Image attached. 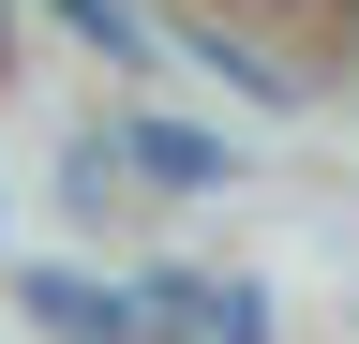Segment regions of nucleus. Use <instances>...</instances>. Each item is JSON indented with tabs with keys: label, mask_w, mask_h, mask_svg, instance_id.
<instances>
[{
	"label": "nucleus",
	"mask_w": 359,
	"mask_h": 344,
	"mask_svg": "<svg viewBox=\"0 0 359 344\" xmlns=\"http://www.w3.org/2000/svg\"><path fill=\"white\" fill-rule=\"evenodd\" d=\"M30 315L60 329V344H135V329H150L120 284H90V270H30Z\"/></svg>",
	"instance_id": "f257e3e1"
},
{
	"label": "nucleus",
	"mask_w": 359,
	"mask_h": 344,
	"mask_svg": "<svg viewBox=\"0 0 359 344\" xmlns=\"http://www.w3.org/2000/svg\"><path fill=\"white\" fill-rule=\"evenodd\" d=\"M150 329H180V344H269V315L240 284H195V270H165L150 284Z\"/></svg>",
	"instance_id": "f03ea898"
}]
</instances>
